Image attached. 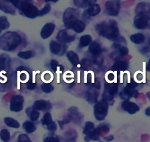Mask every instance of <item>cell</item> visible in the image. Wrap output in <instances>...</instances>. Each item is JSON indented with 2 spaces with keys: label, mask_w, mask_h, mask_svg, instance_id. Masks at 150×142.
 I'll use <instances>...</instances> for the list:
<instances>
[{
  "label": "cell",
  "mask_w": 150,
  "mask_h": 142,
  "mask_svg": "<svg viewBox=\"0 0 150 142\" xmlns=\"http://www.w3.org/2000/svg\"><path fill=\"white\" fill-rule=\"evenodd\" d=\"M18 57L21 58V59H28L30 58L33 57V53L32 51H23L20 52L18 54Z\"/></svg>",
  "instance_id": "cell-37"
},
{
  "label": "cell",
  "mask_w": 150,
  "mask_h": 142,
  "mask_svg": "<svg viewBox=\"0 0 150 142\" xmlns=\"http://www.w3.org/2000/svg\"><path fill=\"white\" fill-rule=\"evenodd\" d=\"M96 30L100 36L116 40L119 38V31L117 22L114 20H110L108 22H102L96 25Z\"/></svg>",
  "instance_id": "cell-1"
},
{
  "label": "cell",
  "mask_w": 150,
  "mask_h": 142,
  "mask_svg": "<svg viewBox=\"0 0 150 142\" xmlns=\"http://www.w3.org/2000/svg\"><path fill=\"white\" fill-rule=\"evenodd\" d=\"M135 12L137 14H144L150 16V5L147 3L141 2L137 5L135 8Z\"/></svg>",
  "instance_id": "cell-20"
},
{
  "label": "cell",
  "mask_w": 150,
  "mask_h": 142,
  "mask_svg": "<svg viewBox=\"0 0 150 142\" xmlns=\"http://www.w3.org/2000/svg\"><path fill=\"white\" fill-rule=\"evenodd\" d=\"M79 13L77 10L74 9L72 8H69L65 11L64 14H63V20L64 22L65 26L67 28H69L71 25L75 21H77L79 19Z\"/></svg>",
  "instance_id": "cell-3"
},
{
  "label": "cell",
  "mask_w": 150,
  "mask_h": 142,
  "mask_svg": "<svg viewBox=\"0 0 150 142\" xmlns=\"http://www.w3.org/2000/svg\"><path fill=\"white\" fill-rule=\"evenodd\" d=\"M93 62H94L95 64H96V65H102V62H103V59H102V57H101V56H96V58H95L94 59H93Z\"/></svg>",
  "instance_id": "cell-44"
},
{
  "label": "cell",
  "mask_w": 150,
  "mask_h": 142,
  "mask_svg": "<svg viewBox=\"0 0 150 142\" xmlns=\"http://www.w3.org/2000/svg\"><path fill=\"white\" fill-rule=\"evenodd\" d=\"M0 138L4 142H8L10 138H11V135H10L9 131L6 129H3L0 132Z\"/></svg>",
  "instance_id": "cell-33"
},
{
  "label": "cell",
  "mask_w": 150,
  "mask_h": 142,
  "mask_svg": "<svg viewBox=\"0 0 150 142\" xmlns=\"http://www.w3.org/2000/svg\"><path fill=\"white\" fill-rule=\"evenodd\" d=\"M55 28V24L54 23H47L42 28L41 32V36L43 39H47L51 36Z\"/></svg>",
  "instance_id": "cell-16"
},
{
  "label": "cell",
  "mask_w": 150,
  "mask_h": 142,
  "mask_svg": "<svg viewBox=\"0 0 150 142\" xmlns=\"http://www.w3.org/2000/svg\"><path fill=\"white\" fill-rule=\"evenodd\" d=\"M17 142H31L30 138L25 134H21L18 136Z\"/></svg>",
  "instance_id": "cell-40"
},
{
  "label": "cell",
  "mask_w": 150,
  "mask_h": 142,
  "mask_svg": "<svg viewBox=\"0 0 150 142\" xmlns=\"http://www.w3.org/2000/svg\"><path fill=\"white\" fill-rule=\"evenodd\" d=\"M27 114L30 117L32 121H37L38 118H39L40 113L36 110L35 109L33 108H27Z\"/></svg>",
  "instance_id": "cell-28"
},
{
  "label": "cell",
  "mask_w": 150,
  "mask_h": 142,
  "mask_svg": "<svg viewBox=\"0 0 150 142\" xmlns=\"http://www.w3.org/2000/svg\"><path fill=\"white\" fill-rule=\"evenodd\" d=\"M50 65H51V67L53 70L56 71L57 70V68L58 67V62L56 60H52L51 63H50Z\"/></svg>",
  "instance_id": "cell-45"
},
{
  "label": "cell",
  "mask_w": 150,
  "mask_h": 142,
  "mask_svg": "<svg viewBox=\"0 0 150 142\" xmlns=\"http://www.w3.org/2000/svg\"><path fill=\"white\" fill-rule=\"evenodd\" d=\"M57 39L61 43L71 42L75 39V35L67 30H61L57 33Z\"/></svg>",
  "instance_id": "cell-12"
},
{
  "label": "cell",
  "mask_w": 150,
  "mask_h": 142,
  "mask_svg": "<svg viewBox=\"0 0 150 142\" xmlns=\"http://www.w3.org/2000/svg\"><path fill=\"white\" fill-rule=\"evenodd\" d=\"M46 2H57L59 0H45Z\"/></svg>",
  "instance_id": "cell-49"
},
{
  "label": "cell",
  "mask_w": 150,
  "mask_h": 142,
  "mask_svg": "<svg viewBox=\"0 0 150 142\" xmlns=\"http://www.w3.org/2000/svg\"><path fill=\"white\" fill-rule=\"evenodd\" d=\"M35 87H36V83H33V82L30 83L28 85H27V88H28L29 90H34L35 88Z\"/></svg>",
  "instance_id": "cell-46"
},
{
  "label": "cell",
  "mask_w": 150,
  "mask_h": 142,
  "mask_svg": "<svg viewBox=\"0 0 150 142\" xmlns=\"http://www.w3.org/2000/svg\"><path fill=\"white\" fill-rule=\"evenodd\" d=\"M137 86V84L135 82L127 84L124 90L121 93V98H123L125 101H127L131 97H135L138 95V91L135 89V87Z\"/></svg>",
  "instance_id": "cell-8"
},
{
  "label": "cell",
  "mask_w": 150,
  "mask_h": 142,
  "mask_svg": "<svg viewBox=\"0 0 150 142\" xmlns=\"http://www.w3.org/2000/svg\"><path fill=\"white\" fill-rule=\"evenodd\" d=\"M67 57L69 60L70 61L71 63L73 65L76 66L79 64V57L77 55V53H74V51H69L67 53Z\"/></svg>",
  "instance_id": "cell-27"
},
{
  "label": "cell",
  "mask_w": 150,
  "mask_h": 142,
  "mask_svg": "<svg viewBox=\"0 0 150 142\" xmlns=\"http://www.w3.org/2000/svg\"><path fill=\"white\" fill-rule=\"evenodd\" d=\"M50 11H51V6H50V5L47 4V5H46L44 7V8L42 10H41L39 11V16L46 15V14H49L50 12Z\"/></svg>",
  "instance_id": "cell-39"
},
{
  "label": "cell",
  "mask_w": 150,
  "mask_h": 142,
  "mask_svg": "<svg viewBox=\"0 0 150 142\" xmlns=\"http://www.w3.org/2000/svg\"><path fill=\"white\" fill-rule=\"evenodd\" d=\"M5 123L7 126L12 127V128H18L20 126L19 123L18 121H16L13 118H9V117H7V118H5Z\"/></svg>",
  "instance_id": "cell-30"
},
{
  "label": "cell",
  "mask_w": 150,
  "mask_h": 142,
  "mask_svg": "<svg viewBox=\"0 0 150 142\" xmlns=\"http://www.w3.org/2000/svg\"><path fill=\"white\" fill-rule=\"evenodd\" d=\"M147 70L150 72V59L148 62V65H147Z\"/></svg>",
  "instance_id": "cell-48"
},
{
  "label": "cell",
  "mask_w": 150,
  "mask_h": 142,
  "mask_svg": "<svg viewBox=\"0 0 150 142\" xmlns=\"http://www.w3.org/2000/svg\"><path fill=\"white\" fill-rule=\"evenodd\" d=\"M122 108L129 114L135 113L140 110V108L136 104L129 101H125L122 103Z\"/></svg>",
  "instance_id": "cell-15"
},
{
  "label": "cell",
  "mask_w": 150,
  "mask_h": 142,
  "mask_svg": "<svg viewBox=\"0 0 150 142\" xmlns=\"http://www.w3.org/2000/svg\"><path fill=\"white\" fill-rule=\"evenodd\" d=\"M108 131H109V126L107 125V124H102V125L98 127L97 128L94 129L91 133L87 135L85 138V140L87 142L90 141L91 140L96 141L99 139V136L102 133H108Z\"/></svg>",
  "instance_id": "cell-6"
},
{
  "label": "cell",
  "mask_w": 150,
  "mask_h": 142,
  "mask_svg": "<svg viewBox=\"0 0 150 142\" xmlns=\"http://www.w3.org/2000/svg\"><path fill=\"white\" fill-rule=\"evenodd\" d=\"M120 10V0H108L105 3V11L112 16H116Z\"/></svg>",
  "instance_id": "cell-7"
},
{
  "label": "cell",
  "mask_w": 150,
  "mask_h": 142,
  "mask_svg": "<svg viewBox=\"0 0 150 142\" xmlns=\"http://www.w3.org/2000/svg\"><path fill=\"white\" fill-rule=\"evenodd\" d=\"M101 11L100 6L97 4H93V5H91L88 7L87 10V13L88 14L89 16H96L99 14Z\"/></svg>",
  "instance_id": "cell-25"
},
{
  "label": "cell",
  "mask_w": 150,
  "mask_h": 142,
  "mask_svg": "<svg viewBox=\"0 0 150 142\" xmlns=\"http://www.w3.org/2000/svg\"><path fill=\"white\" fill-rule=\"evenodd\" d=\"M33 108L38 110H46L52 108V105L50 102L44 100H38L33 104Z\"/></svg>",
  "instance_id": "cell-17"
},
{
  "label": "cell",
  "mask_w": 150,
  "mask_h": 142,
  "mask_svg": "<svg viewBox=\"0 0 150 142\" xmlns=\"http://www.w3.org/2000/svg\"><path fill=\"white\" fill-rule=\"evenodd\" d=\"M150 19V16L144 14H138L135 16L134 19V25L137 29L144 30L148 26L149 20Z\"/></svg>",
  "instance_id": "cell-10"
},
{
  "label": "cell",
  "mask_w": 150,
  "mask_h": 142,
  "mask_svg": "<svg viewBox=\"0 0 150 142\" xmlns=\"http://www.w3.org/2000/svg\"><path fill=\"white\" fill-rule=\"evenodd\" d=\"M94 124L93 123L91 122V121H88L86 123V125H85L84 130H83V133L84 134H86V136L88 135L89 133H91L93 130H94Z\"/></svg>",
  "instance_id": "cell-35"
},
{
  "label": "cell",
  "mask_w": 150,
  "mask_h": 142,
  "mask_svg": "<svg viewBox=\"0 0 150 142\" xmlns=\"http://www.w3.org/2000/svg\"><path fill=\"white\" fill-rule=\"evenodd\" d=\"M117 83H106L105 84V90L104 91L103 93L104 101H111L112 99V97L117 93Z\"/></svg>",
  "instance_id": "cell-9"
},
{
  "label": "cell",
  "mask_w": 150,
  "mask_h": 142,
  "mask_svg": "<svg viewBox=\"0 0 150 142\" xmlns=\"http://www.w3.org/2000/svg\"><path fill=\"white\" fill-rule=\"evenodd\" d=\"M9 63V59L5 55H0V70H5Z\"/></svg>",
  "instance_id": "cell-32"
},
{
  "label": "cell",
  "mask_w": 150,
  "mask_h": 142,
  "mask_svg": "<svg viewBox=\"0 0 150 142\" xmlns=\"http://www.w3.org/2000/svg\"><path fill=\"white\" fill-rule=\"evenodd\" d=\"M146 115H148V116H150V108H148L145 111Z\"/></svg>",
  "instance_id": "cell-47"
},
{
  "label": "cell",
  "mask_w": 150,
  "mask_h": 142,
  "mask_svg": "<svg viewBox=\"0 0 150 142\" xmlns=\"http://www.w3.org/2000/svg\"><path fill=\"white\" fill-rule=\"evenodd\" d=\"M52 122V115L50 113H47L45 115H44L42 119V124L44 125H49L50 123Z\"/></svg>",
  "instance_id": "cell-36"
},
{
  "label": "cell",
  "mask_w": 150,
  "mask_h": 142,
  "mask_svg": "<svg viewBox=\"0 0 150 142\" xmlns=\"http://www.w3.org/2000/svg\"><path fill=\"white\" fill-rule=\"evenodd\" d=\"M82 67L84 68V69H87L88 67L91 66V62H89V60L86 59H83V60L82 61Z\"/></svg>",
  "instance_id": "cell-42"
},
{
  "label": "cell",
  "mask_w": 150,
  "mask_h": 142,
  "mask_svg": "<svg viewBox=\"0 0 150 142\" xmlns=\"http://www.w3.org/2000/svg\"><path fill=\"white\" fill-rule=\"evenodd\" d=\"M92 42V38L90 35H85L80 37V44L81 47H86L89 45Z\"/></svg>",
  "instance_id": "cell-29"
},
{
  "label": "cell",
  "mask_w": 150,
  "mask_h": 142,
  "mask_svg": "<svg viewBox=\"0 0 150 142\" xmlns=\"http://www.w3.org/2000/svg\"><path fill=\"white\" fill-rule=\"evenodd\" d=\"M149 44H150V40H149Z\"/></svg>",
  "instance_id": "cell-51"
},
{
  "label": "cell",
  "mask_w": 150,
  "mask_h": 142,
  "mask_svg": "<svg viewBox=\"0 0 150 142\" xmlns=\"http://www.w3.org/2000/svg\"><path fill=\"white\" fill-rule=\"evenodd\" d=\"M44 142H59L57 138L53 137V136H48L44 139Z\"/></svg>",
  "instance_id": "cell-43"
},
{
  "label": "cell",
  "mask_w": 150,
  "mask_h": 142,
  "mask_svg": "<svg viewBox=\"0 0 150 142\" xmlns=\"http://www.w3.org/2000/svg\"><path fill=\"white\" fill-rule=\"evenodd\" d=\"M128 68V64L125 61H119L116 62L114 65H112V70H119V71H125Z\"/></svg>",
  "instance_id": "cell-23"
},
{
  "label": "cell",
  "mask_w": 150,
  "mask_h": 142,
  "mask_svg": "<svg viewBox=\"0 0 150 142\" xmlns=\"http://www.w3.org/2000/svg\"><path fill=\"white\" fill-rule=\"evenodd\" d=\"M97 0H73L75 6L80 8H85L95 4Z\"/></svg>",
  "instance_id": "cell-21"
},
{
  "label": "cell",
  "mask_w": 150,
  "mask_h": 142,
  "mask_svg": "<svg viewBox=\"0 0 150 142\" xmlns=\"http://www.w3.org/2000/svg\"><path fill=\"white\" fill-rule=\"evenodd\" d=\"M0 10L10 14H15L16 8L9 0H0Z\"/></svg>",
  "instance_id": "cell-14"
},
{
  "label": "cell",
  "mask_w": 150,
  "mask_h": 142,
  "mask_svg": "<svg viewBox=\"0 0 150 142\" xmlns=\"http://www.w3.org/2000/svg\"><path fill=\"white\" fill-rule=\"evenodd\" d=\"M47 129H48L50 131H55L56 130H57V124H56L55 122H52L50 123L49 125H47Z\"/></svg>",
  "instance_id": "cell-41"
},
{
  "label": "cell",
  "mask_w": 150,
  "mask_h": 142,
  "mask_svg": "<svg viewBox=\"0 0 150 142\" xmlns=\"http://www.w3.org/2000/svg\"><path fill=\"white\" fill-rule=\"evenodd\" d=\"M147 97L150 99V92L149 93H147Z\"/></svg>",
  "instance_id": "cell-50"
},
{
  "label": "cell",
  "mask_w": 150,
  "mask_h": 142,
  "mask_svg": "<svg viewBox=\"0 0 150 142\" xmlns=\"http://www.w3.org/2000/svg\"><path fill=\"white\" fill-rule=\"evenodd\" d=\"M108 111V104L107 101H99L96 104L94 107V115L96 118L99 121H102L106 117Z\"/></svg>",
  "instance_id": "cell-5"
},
{
  "label": "cell",
  "mask_w": 150,
  "mask_h": 142,
  "mask_svg": "<svg viewBox=\"0 0 150 142\" xmlns=\"http://www.w3.org/2000/svg\"><path fill=\"white\" fill-rule=\"evenodd\" d=\"M85 28H86V24L81 20L77 19L69 27V29H72L76 33H80L84 31Z\"/></svg>",
  "instance_id": "cell-18"
},
{
  "label": "cell",
  "mask_w": 150,
  "mask_h": 142,
  "mask_svg": "<svg viewBox=\"0 0 150 142\" xmlns=\"http://www.w3.org/2000/svg\"><path fill=\"white\" fill-rule=\"evenodd\" d=\"M10 27V23L5 16L0 17V30H5Z\"/></svg>",
  "instance_id": "cell-34"
},
{
  "label": "cell",
  "mask_w": 150,
  "mask_h": 142,
  "mask_svg": "<svg viewBox=\"0 0 150 142\" xmlns=\"http://www.w3.org/2000/svg\"><path fill=\"white\" fill-rule=\"evenodd\" d=\"M23 127L28 133H32L36 130V127L33 122L27 121L23 124Z\"/></svg>",
  "instance_id": "cell-31"
},
{
  "label": "cell",
  "mask_w": 150,
  "mask_h": 142,
  "mask_svg": "<svg viewBox=\"0 0 150 142\" xmlns=\"http://www.w3.org/2000/svg\"><path fill=\"white\" fill-rule=\"evenodd\" d=\"M98 96V91L96 88L91 87L88 91L87 98L88 101L90 103H93L96 101Z\"/></svg>",
  "instance_id": "cell-24"
},
{
  "label": "cell",
  "mask_w": 150,
  "mask_h": 142,
  "mask_svg": "<svg viewBox=\"0 0 150 142\" xmlns=\"http://www.w3.org/2000/svg\"><path fill=\"white\" fill-rule=\"evenodd\" d=\"M41 89H42V90L44 91V93H51L52 91L53 90L54 87H53V86L51 85V84L44 83L41 85Z\"/></svg>",
  "instance_id": "cell-38"
},
{
  "label": "cell",
  "mask_w": 150,
  "mask_h": 142,
  "mask_svg": "<svg viewBox=\"0 0 150 142\" xmlns=\"http://www.w3.org/2000/svg\"><path fill=\"white\" fill-rule=\"evenodd\" d=\"M21 38L16 32H8L0 38V49L11 51L18 47L21 43Z\"/></svg>",
  "instance_id": "cell-2"
},
{
  "label": "cell",
  "mask_w": 150,
  "mask_h": 142,
  "mask_svg": "<svg viewBox=\"0 0 150 142\" xmlns=\"http://www.w3.org/2000/svg\"><path fill=\"white\" fill-rule=\"evenodd\" d=\"M50 51L55 55H62L65 53L66 50V46L60 44L54 41H52L50 44Z\"/></svg>",
  "instance_id": "cell-13"
},
{
  "label": "cell",
  "mask_w": 150,
  "mask_h": 142,
  "mask_svg": "<svg viewBox=\"0 0 150 142\" xmlns=\"http://www.w3.org/2000/svg\"><path fill=\"white\" fill-rule=\"evenodd\" d=\"M69 111L70 112L69 115L70 119L73 120L74 122H80V121H82L81 115H80V113H79L77 108L72 107L70 109H69Z\"/></svg>",
  "instance_id": "cell-19"
},
{
  "label": "cell",
  "mask_w": 150,
  "mask_h": 142,
  "mask_svg": "<svg viewBox=\"0 0 150 142\" xmlns=\"http://www.w3.org/2000/svg\"><path fill=\"white\" fill-rule=\"evenodd\" d=\"M24 98L19 95H14L11 101V110L13 112H19L23 109Z\"/></svg>",
  "instance_id": "cell-11"
},
{
  "label": "cell",
  "mask_w": 150,
  "mask_h": 142,
  "mask_svg": "<svg viewBox=\"0 0 150 142\" xmlns=\"http://www.w3.org/2000/svg\"><path fill=\"white\" fill-rule=\"evenodd\" d=\"M0 32H1V30H0Z\"/></svg>",
  "instance_id": "cell-52"
},
{
  "label": "cell",
  "mask_w": 150,
  "mask_h": 142,
  "mask_svg": "<svg viewBox=\"0 0 150 142\" xmlns=\"http://www.w3.org/2000/svg\"><path fill=\"white\" fill-rule=\"evenodd\" d=\"M89 52L94 56H99V54L102 52V47L99 43L94 42L89 47Z\"/></svg>",
  "instance_id": "cell-22"
},
{
  "label": "cell",
  "mask_w": 150,
  "mask_h": 142,
  "mask_svg": "<svg viewBox=\"0 0 150 142\" xmlns=\"http://www.w3.org/2000/svg\"><path fill=\"white\" fill-rule=\"evenodd\" d=\"M19 11L21 14L25 16L27 18L35 19L39 16V10L34 5H33L31 2L23 5L19 8Z\"/></svg>",
  "instance_id": "cell-4"
},
{
  "label": "cell",
  "mask_w": 150,
  "mask_h": 142,
  "mask_svg": "<svg viewBox=\"0 0 150 142\" xmlns=\"http://www.w3.org/2000/svg\"><path fill=\"white\" fill-rule=\"evenodd\" d=\"M130 40L135 44H141L145 40V37L142 33H135L131 36Z\"/></svg>",
  "instance_id": "cell-26"
}]
</instances>
